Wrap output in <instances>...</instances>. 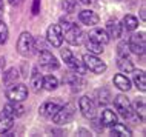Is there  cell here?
I'll return each mask as SVG.
<instances>
[{
  "label": "cell",
  "instance_id": "44dd1931",
  "mask_svg": "<svg viewBox=\"0 0 146 137\" xmlns=\"http://www.w3.org/2000/svg\"><path fill=\"white\" fill-rule=\"evenodd\" d=\"M111 128H112L111 130L112 136H117V137H131L132 136V131L129 128H126V125H123V123H115Z\"/></svg>",
  "mask_w": 146,
  "mask_h": 137
},
{
  "label": "cell",
  "instance_id": "277c9868",
  "mask_svg": "<svg viewBox=\"0 0 146 137\" xmlns=\"http://www.w3.org/2000/svg\"><path fill=\"white\" fill-rule=\"evenodd\" d=\"M6 97L9 100L13 102H23L28 97V86L23 83H17V82H14V83H9L6 86Z\"/></svg>",
  "mask_w": 146,
  "mask_h": 137
},
{
  "label": "cell",
  "instance_id": "ba28073f",
  "mask_svg": "<svg viewBox=\"0 0 146 137\" xmlns=\"http://www.w3.org/2000/svg\"><path fill=\"white\" fill-rule=\"evenodd\" d=\"M38 65L42 68L48 69V71H52V69H58L60 68V63H58L57 57L54 56L51 51L43 48L40 53H38Z\"/></svg>",
  "mask_w": 146,
  "mask_h": 137
},
{
  "label": "cell",
  "instance_id": "4fadbf2b",
  "mask_svg": "<svg viewBox=\"0 0 146 137\" xmlns=\"http://www.w3.org/2000/svg\"><path fill=\"white\" fill-rule=\"evenodd\" d=\"M78 20H80L83 25H88V26H96L98 23V15L91 9H85V11H80L78 13Z\"/></svg>",
  "mask_w": 146,
  "mask_h": 137
},
{
  "label": "cell",
  "instance_id": "7c38bea8",
  "mask_svg": "<svg viewBox=\"0 0 146 137\" xmlns=\"http://www.w3.org/2000/svg\"><path fill=\"white\" fill-rule=\"evenodd\" d=\"M60 106L62 105L60 103H57V102H52V100H48V102H45V103L40 106V116H43V117H46V119H52L54 117V114L60 109Z\"/></svg>",
  "mask_w": 146,
  "mask_h": 137
},
{
  "label": "cell",
  "instance_id": "7a4b0ae2",
  "mask_svg": "<svg viewBox=\"0 0 146 137\" xmlns=\"http://www.w3.org/2000/svg\"><path fill=\"white\" fill-rule=\"evenodd\" d=\"M82 62H83L86 71H91L94 74H103L106 69H108V66H106V63L103 60H100L96 54H91V53L85 54L83 59H82Z\"/></svg>",
  "mask_w": 146,
  "mask_h": 137
},
{
  "label": "cell",
  "instance_id": "d6986e66",
  "mask_svg": "<svg viewBox=\"0 0 146 137\" xmlns=\"http://www.w3.org/2000/svg\"><path fill=\"white\" fill-rule=\"evenodd\" d=\"M114 86L118 88L120 91H129L131 89V80L125 76V74H115L112 79Z\"/></svg>",
  "mask_w": 146,
  "mask_h": 137
},
{
  "label": "cell",
  "instance_id": "f1b7e54d",
  "mask_svg": "<svg viewBox=\"0 0 146 137\" xmlns=\"http://www.w3.org/2000/svg\"><path fill=\"white\" fill-rule=\"evenodd\" d=\"M135 109H134V112H135L137 116L140 117L141 122H145V117H146V106H145V99H139L135 102Z\"/></svg>",
  "mask_w": 146,
  "mask_h": 137
},
{
  "label": "cell",
  "instance_id": "5bb4252c",
  "mask_svg": "<svg viewBox=\"0 0 146 137\" xmlns=\"http://www.w3.org/2000/svg\"><path fill=\"white\" fill-rule=\"evenodd\" d=\"M91 40H94V42H97V43H100V45H108L109 43V36H108V33H106L105 29H102V28H94L92 31L89 33V36H88Z\"/></svg>",
  "mask_w": 146,
  "mask_h": 137
},
{
  "label": "cell",
  "instance_id": "ffe728a7",
  "mask_svg": "<svg viewBox=\"0 0 146 137\" xmlns=\"http://www.w3.org/2000/svg\"><path fill=\"white\" fill-rule=\"evenodd\" d=\"M100 122H102L103 126H112V125L117 123V114L112 111V109H105V111L102 112Z\"/></svg>",
  "mask_w": 146,
  "mask_h": 137
},
{
  "label": "cell",
  "instance_id": "8fae6325",
  "mask_svg": "<svg viewBox=\"0 0 146 137\" xmlns=\"http://www.w3.org/2000/svg\"><path fill=\"white\" fill-rule=\"evenodd\" d=\"M46 40L49 42L52 46L60 48L63 43V31L60 28V25H51L46 29Z\"/></svg>",
  "mask_w": 146,
  "mask_h": 137
},
{
  "label": "cell",
  "instance_id": "836d02e7",
  "mask_svg": "<svg viewBox=\"0 0 146 137\" xmlns=\"http://www.w3.org/2000/svg\"><path fill=\"white\" fill-rule=\"evenodd\" d=\"M40 13V0H34V3H33V14H38Z\"/></svg>",
  "mask_w": 146,
  "mask_h": 137
},
{
  "label": "cell",
  "instance_id": "8d00e7d4",
  "mask_svg": "<svg viewBox=\"0 0 146 137\" xmlns=\"http://www.w3.org/2000/svg\"><path fill=\"white\" fill-rule=\"evenodd\" d=\"M78 134H85V136H89V131H86V130H78Z\"/></svg>",
  "mask_w": 146,
  "mask_h": 137
},
{
  "label": "cell",
  "instance_id": "9c48e42d",
  "mask_svg": "<svg viewBox=\"0 0 146 137\" xmlns=\"http://www.w3.org/2000/svg\"><path fill=\"white\" fill-rule=\"evenodd\" d=\"M78 108H80L83 117H86V119H89V120L96 119L97 106H96V103H94V100L91 99V97H88V96L80 97V99H78Z\"/></svg>",
  "mask_w": 146,
  "mask_h": 137
},
{
  "label": "cell",
  "instance_id": "5b68a950",
  "mask_svg": "<svg viewBox=\"0 0 146 137\" xmlns=\"http://www.w3.org/2000/svg\"><path fill=\"white\" fill-rule=\"evenodd\" d=\"M62 59L65 60V63L69 66V69H71L72 72L78 74V76H82V74L86 72V68H85L83 62L78 60V59L74 56L72 53H71V49H68V48L62 49Z\"/></svg>",
  "mask_w": 146,
  "mask_h": 137
},
{
  "label": "cell",
  "instance_id": "1f68e13d",
  "mask_svg": "<svg viewBox=\"0 0 146 137\" xmlns=\"http://www.w3.org/2000/svg\"><path fill=\"white\" fill-rule=\"evenodd\" d=\"M8 36H9V31H8V26L5 22H0V45H5L8 40Z\"/></svg>",
  "mask_w": 146,
  "mask_h": 137
},
{
  "label": "cell",
  "instance_id": "30bf717a",
  "mask_svg": "<svg viewBox=\"0 0 146 137\" xmlns=\"http://www.w3.org/2000/svg\"><path fill=\"white\" fill-rule=\"evenodd\" d=\"M128 46H129V51L137 56H141L145 54V49H146V39H145V33H139V34H132L131 39L128 42Z\"/></svg>",
  "mask_w": 146,
  "mask_h": 137
},
{
  "label": "cell",
  "instance_id": "74e56055",
  "mask_svg": "<svg viewBox=\"0 0 146 137\" xmlns=\"http://www.w3.org/2000/svg\"><path fill=\"white\" fill-rule=\"evenodd\" d=\"M91 2H92V0H80V3H83V5H89Z\"/></svg>",
  "mask_w": 146,
  "mask_h": 137
},
{
  "label": "cell",
  "instance_id": "484cf974",
  "mask_svg": "<svg viewBox=\"0 0 146 137\" xmlns=\"http://www.w3.org/2000/svg\"><path fill=\"white\" fill-rule=\"evenodd\" d=\"M43 88L46 91H54V89L58 88V79L56 76H45L43 77Z\"/></svg>",
  "mask_w": 146,
  "mask_h": 137
},
{
  "label": "cell",
  "instance_id": "d4e9b609",
  "mask_svg": "<svg viewBox=\"0 0 146 137\" xmlns=\"http://www.w3.org/2000/svg\"><path fill=\"white\" fill-rule=\"evenodd\" d=\"M117 66L123 72H132L134 71V63L129 60V57H117Z\"/></svg>",
  "mask_w": 146,
  "mask_h": 137
},
{
  "label": "cell",
  "instance_id": "d6a6232c",
  "mask_svg": "<svg viewBox=\"0 0 146 137\" xmlns=\"http://www.w3.org/2000/svg\"><path fill=\"white\" fill-rule=\"evenodd\" d=\"M74 8H76V3L72 2V0H65V3H63V9H65V13H74Z\"/></svg>",
  "mask_w": 146,
  "mask_h": 137
},
{
  "label": "cell",
  "instance_id": "52a82bcc",
  "mask_svg": "<svg viewBox=\"0 0 146 137\" xmlns=\"http://www.w3.org/2000/svg\"><path fill=\"white\" fill-rule=\"evenodd\" d=\"M65 31V34H63V39H65L66 42H68L69 45H74V46H78L82 43V42L85 40V34H83V31H82L80 26H77V25H69L66 29H63Z\"/></svg>",
  "mask_w": 146,
  "mask_h": 137
},
{
  "label": "cell",
  "instance_id": "8992f818",
  "mask_svg": "<svg viewBox=\"0 0 146 137\" xmlns=\"http://www.w3.org/2000/svg\"><path fill=\"white\" fill-rule=\"evenodd\" d=\"M74 114H76V106L72 103H66V105H62L60 109L54 114L52 120L57 125H65L74 119Z\"/></svg>",
  "mask_w": 146,
  "mask_h": 137
},
{
  "label": "cell",
  "instance_id": "e575fe53",
  "mask_svg": "<svg viewBox=\"0 0 146 137\" xmlns=\"http://www.w3.org/2000/svg\"><path fill=\"white\" fill-rule=\"evenodd\" d=\"M3 11H5V5H3V0H0V15L3 14Z\"/></svg>",
  "mask_w": 146,
  "mask_h": 137
},
{
  "label": "cell",
  "instance_id": "f35d334b",
  "mask_svg": "<svg viewBox=\"0 0 146 137\" xmlns=\"http://www.w3.org/2000/svg\"><path fill=\"white\" fill-rule=\"evenodd\" d=\"M8 2H9L11 5H14V3H15V0H8Z\"/></svg>",
  "mask_w": 146,
  "mask_h": 137
},
{
  "label": "cell",
  "instance_id": "f546056e",
  "mask_svg": "<svg viewBox=\"0 0 146 137\" xmlns=\"http://www.w3.org/2000/svg\"><path fill=\"white\" fill-rule=\"evenodd\" d=\"M97 97H98V105H108L109 102H111V94H109L108 89H105V88H102V89H98L97 91Z\"/></svg>",
  "mask_w": 146,
  "mask_h": 137
},
{
  "label": "cell",
  "instance_id": "9a60e30c",
  "mask_svg": "<svg viewBox=\"0 0 146 137\" xmlns=\"http://www.w3.org/2000/svg\"><path fill=\"white\" fill-rule=\"evenodd\" d=\"M121 29H123V26L120 25V22L118 20H108V23H106V33H108L109 39H118L121 36Z\"/></svg>",
  "mask_w": 146,
  "mask_h": 137
},
{
  "label": "cell",
  "instance_id": "d590c367",
  "mask_svg": "<svg viewBox=\"0 0 146 137\" xmlns=\"http://www.w3.org/2000/svg\"><path fill=\"white\" fill-rule=\"evenodd\" d=\"M140 17H141V20H145V6H141V9H140Z\"/></svg>",
  "mask_w": 146,
  "mask_h": 137
},
{
  "label": "cell",
  "instance_id": "3957f363",
  "mask_svg": "<svg viewBox=\"0 0 146 137\" xmlns=\"http://www.w3.org/2000/svg\"><path fill=\"white\" fill-rule=\"evenodd\" d=\"M34 48H35V42H34V37L31 36L28 31L22 33L19 36V40H17V51L19 54L23 57H29L31 54L34 53Z\"/></svg>",
  "mask_w": 146,
  "mask_h": 137
},
{
  "label": "cell",
  "instance_id": "ac0fdd59",
  "mask_svg": "<svg viewBox=\"0 0 146 137\" xmlns=\"http://www.w3.org/2000/svg\"><path fill=\"white\" fill-rule=\"evenodd\" d=\"M31 88L34 92H40V89H43V76L38 72L37 66H34L31 72Z\"/></svg>",
  "mask_w": 146,
  "mask_h": 137
},
{
  "label": "cell",
  "instance_id": "4dcf8cb0",
  "mask_svg": "<svg viewBox=\"0 0 146 137\" xmlns=\"http://www.w3.org/2000/svg\"><path fill=\"white\" fill-rule=\"evenodd\" d=\"M129 46L126 42H120L117 45V57H129Z\"/></svg>",
  "mask_w": 146,
  "mask_h": 137
},
{
  "label": "cell",
  "instance_id": "603a6c76",
  "mask_svg": "<svg viewBox=\"0 0 146 137\" xmlns=\"http://www.w3.org/2000/svg\"><path fill=\"white\" fill-rule=\"evenodd\" d=\"M123 28H126V31H135L139 28V19L132 14H128L123 17Z\"/></svg>",
  "mask_w": 146,
  "mask_h": 137
},
{
  "label": "cell",
  "instance_id": "2e32d148",
  "mask_svg": "<svg viewBox=\"0 0 146 137\" xmlns=\"http://www.w3.org/2000/svg\"><path fill=\"white\" fill-rule=\"evenodd\" d=\"M14 126V117L6 111L0 112V134H6Z\"/></svg>",
  "mask_w": 146,
  "mask_h": 137
},
{
  "label": "cell",
  "instance_id": "cb8c5ba5",
  "mask_svg": "<svg viewBox=\"0 0 146 137\" xmlns=\"http://www.w3.org/2000/svg\"><path fill=\"white\" fill-rule=\"evenodd\" d=\"M65 83H68L69 86H72L74 89H80L82 85H85V82L78 77V74H68V76L63 79Z\"/></svg>",
  "mask_w": 146,
  "mask_h": 137
},
{
  "label": "cell",
  "instance_id": "7402d4cb",
  "mask_svg": "<svg viewBox=\"0 0 146 137\" xmlns=\"http://www.w3.org/2000/svg\"><path fill=\"white\" fill-rule=\"evenodd\" d=\"M134 72V83L141 92L146 91V74L145 71H132Z\"/></svg>",
  "mask_w": 146,
  "mask_h": 137
},
{
  "label": "cell",
  "instance_id": "e0dca14e",
  "mask_svg": "<svg viewBox=\"0 0 146 137\" xmlns=\"http://www.w3.org/2000/svg\"><path fill=\"white\" fill-rule=\"evenodd\" d=\"M5 111L15 119V117H20V116L25 114V106L22 105V102H13L11 100L8 105H5Z\"/></svg>",
  "mask_w": 146,
  "mask_h": 137
},
{
  "label": "cell",
  "instance_id": "6da1fadb",
  "mask_svg": "<svg viewBox=\"0 0 146 137\" xmlns=\"http://www.w3.org/2000/svg\"><path fill=\"white\" fill-rule=\"evenodd\" d=\"M114 106H115L118 114L123 117V119H134V114H135V112H134L131 100H129L126 96L118 94V96L114 97Z\"/></svg>",
  "mask_w": 146,
  "mask_h": 137
},
{
  "label": "cell",
  "instance_id": "4316f807",
  "mask_svg": "<svg viewBox=\"0 0 146 137\" xmlns=\"http://www.w3.org/2000/svg\"><path fill=\"white\" fill-rule=\"evenodd\" d=\"M85 46H86V49H89L91 54H96V56H97V54H102V53H103V45H100V43H97V42L91 40L89 37H86Z\"/></svg>",
  "mask_w": 146,
  "mask_h": 137
},
{
  "label": "cell",
  "instance_id": "83f0119b",
  "mask_svg": "<svg viewBox=\"0 0 146 137\" xmlns=\"http://www.w3.org/2000/svg\"><path fill=\"white\" fill-rule=\"evenodd\" d=\"M19 80V69L17 68H9L8 71L3 72V82L6 85L9 83H14V82Z\"/></svg>",
  "mask_w": 146,
  "mask_h": 137
}]
</instances>
